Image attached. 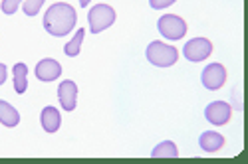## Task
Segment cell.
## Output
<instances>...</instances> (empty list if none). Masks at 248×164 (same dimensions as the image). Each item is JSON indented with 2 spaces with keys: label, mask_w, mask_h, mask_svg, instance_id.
I'll list each match as a JSON object with an SVG mask.
<instances>
[{
  "label": "cell",
  "mask_w": 248,
  "mask_h": 164,
  "mask_svg": "<svg viewBox=\"0 0 248 164\" xmlns=\"http://www.w3.org/2000/svg\"><path fill=\"white\" fill-rule=\"evenodd\" d=\"M84 38H86V28H79V30L76 32V36L66 44L64 54H66L68 57H76V55L79 54V50H81V42H84Z\"/></svg>",
  "instance_id": "9a60e30c"
},
{
  "label": "cell",
  "mask_w": 248,
  "mask_h": 164,
  "mask_svg": "<svg viewBox=\"0 0 248 164\" xmlns=\"http://www.w3.org/2000/svg\"><path fill=\"white\" fill-rule=\"evenodd\" d=\"M201 81H202V85L209 89V91H217L224 85V81H226V68L222 64H209L202 73H201Z\"/></svg>",
  "instance_id": "8992f818"
},
{
  "label": "cell",
  "mask_w": 248,
  "mask_h": 164,
  "mask_svg": "<svg viewBox=\"0 0 248 164\" xmlns=\"http://www.w3.org/2000/svg\"><path fill=\"white\" fill-rule=\"evenodd\" d=\"M177 0H149V4H151L153 10H165V8H169Z\"/></svg>",
  "instance_id": "ac0fdd59"
},
{
  "label": "cell",
  "mask_w": 248,
  "mask_h": 164,
  "mask_svg": "<svg viewBox=\"0 0 248 164\" xmlns=\"http://www.w3.org/2000/svg\"><path fill=\"white\" fill-rule=\"evenodd\" d=\"M88 22H90V34H101L115 22V10L109 4H95L88 12Z\"/></svg>",
  "instance_id": "3957f363"
},
{
  "label": "cell",
  "mask_w": 248,
  "mask_h": 164,
  "mask_svg": "<svg viewBox=\"0 0 248 164\" xmlns=\"http://www.w3.org/2000/svg\"><path fill=\"white\" fill-rule=\"evenodd\" d=\"M199 145L204 152H217L224 147V137L217 131H206L199 137Z\"/></svg>",
  "instance_id": "8fae6325"
},
{
  "label": "cell",
  "mask_w": 248,
  "mask_h": 164,
  "mask_svg": "<svg viewBox=\"0 0 248 164\" xmlns=\"http://www.w3.org/2000/svg\"><path fill=\"white\" fill-rule=\"evenodd\" d=\"M6 77H8V69H6V66L4 64H0V85L6 81Z\"/></svg>",
  "instance_id": "d6986e66"
},
{
  "label": "cell",
  "mask_w": 248,
  "mask_h": 164,
  "mask_svg": "<svg viewBox=\"0 0 248 164\" xmlns=\"http://www.w3.org/2000/svg\"><path fill=\"white\" fill-rule=\"evenodd\" d=\"M90 2H92V0H79V6H81V8H88Z\"/></svg>",
  "instance_id": "ffe728a7"
},
{
  "label": "cell",
  "mask_w": 248,
  "mask_h": 164,
  "mask_svg": "<svg viewBox=\"0 0 248 164\" xmlns=\"http://www.w3.org/2000/svg\"><path fill=\"white\" fill-rule=\"evenodd\" d=\"M78 22V12L68 2H56L44 14V30L56 38L68 36Z\"/></svg>",
  "instance_id": "6da1fadb"
},
{
  "label": "cell",
  "mask_w": 248,
  "mask_h": 164,
  "mask_svg": "<svg viewBox=\"0 0 248 164\" xmlns=\"http://www.w3.org/2000/svg\"><path fill=\"white\" fill-rule=\"evenodd\" d=\"M40 123H42V129L46 133H50V135L58 133V129L62 125V115H60V111L56 107L48 105V107L42 109V113H40Z\"/></svg>",
  "instance_id": "30bf717a"
},
{
  "label": "cell",
  "mask_w": 248,
  "mask_h": 164,
  "mask_svg": "<svg viewBox=\"0 0 248 164\" xmlns=\"http://www.w3.org/2000/svg\"><path fill=\"white\" fill-rule=\"evenodd\" d=\"M58 99H60V105L64 111H74L76 109V105H78V85L72 79H66V81L60 83Z\"/></svg>",
  "instance_id": "ba28073f"
},
{
  "label": "cell",
  "mask_w": 248,
  "mask_h": 164,
  "mask_svg": "<svg viewBox=\"0 0 248 164\" xmlns=\"http://www.w3.org/2000/svg\"><path fill=\"white\" fill-rule=\"evenodd\" d=\"M12 75H14V91L18 95L26 93L28 89V66L18 61V64L12 68Z\"/></svg>",
  "instance_id": "7c38bea8"
},
{
  "label": "cell",
  "mask_w": 248,
  "mask_h": 164,
  "mask_svg": "<svg viewBox=\"0 0 248 164\" xmlns=\"http://www.w3.org/2000/svg\"><path fill=\"white\" fill-rule=\"evenodd\" d=\"M204 117H206V121H209L211 125L222 127V125H226V123L231 121V117H232V107L226 103V101H213L211 105H206Z\"/></svg>",
  "instance_id": "52a82bcc"
},
{
  "label": "cell",
  "mask_w": 248,
  "mask_h": 164,
  "mask_svg": "<svg viewBox=\"0 0 248 164\" xmlns=\"http://www.w3.org/2000/svg\"><path fill=\"white\" fill-rule=\"evenodd\" d=\"M157 30L163 38L177 42V40L185 38V34H187V22L177 14H163L157 22Z\"/></svg>",
  "instance_id": "277c9868"
},
{
  "label": "cell",
  "mask_w": 248,
  "mask_h": 164,
  "mask_svg": "<svg viewBox=\"0 0 248 164\" xmlns=\"http://www.w3.org/2000/svg\"><path fill=\"white\" fill-rule=\"evenodd\" d=\"M46 0H24L22 2V10L26 16H36L40 10H42Z\"/></svg>",
  "instance_id": "2e32d148"
},
{
  "label": "cell",
  "mask_w": 248,
  "mask_h": 164,
  "mask_svg": "<svg viewBox=\"0 0 248 164\" xmlns=\"http://www.w3.org/2000/svg\"><path fill=\"white\" fill-rule=\"evenodd\" d=\"M213 54V42L209 38H193L189 40L183 48V55L185 59L193 61V64H199V61H204Z\"/></svg>",
  "instance_id": "5b68a950"
},
{
  "label": "cell",
  "mask_w": 248,
  "mask_h": 164,
  "mask_svg": "<svg viewBox=\"0 0 248 164\" xmlns=\"http://www.w3.org/2000/svg\"><path fill=\"white\" fill-rule=\"evenodd\" d=\"M149 64L157 66V68H171L177 64L179 59V52L175 46H169L165 42H159V40H155V42H151L147 46V52H145Z\"/></svg>",
  "instance_id": "7a4b0ae2"
},
{
  "label": "cell",
  "mask_w": 248,
  "mask_h": 164,
  "mask_svg": "<svg viewBox=\"0 0 248 164\" xmlns=\"http://www.w3.org/2000/svg\"><path fill=\"white\" fill-rule=\"evenodd\" d=\"M24 0H2V4H0V10H2L6 16H12L16 14V10L20 8V4H22Z\"/></svg>",
  "instance_id": "e0dca14e"
},
{
  "label": "cell",
  "mask_w": 248,
  "mask_h": 164,
  "mask_svg": "<svg viewBox=\"0 0 248 164\" xmlns=\"http://www.w3.org/2000/svg\"><path fill=\"white\" fill-rule=\"evenodd\" d=\"M62 75V66L60 61L52 59V57H44L38 61L36 66V77L40 81H44V83H50V81H56L58 77Z\"/></svg>",
  "instance_id": "9c48e42d"
},
{
  "label": "cell",
  "mask_w": 248,
  "mask_h": 164,
  "mask_svg": "<svg viewBox=\"0 0 248 164\" xmlns=\"http://www.w3.org/2000/svg\"><path fill=\"white\" fill-rule=\"evenodd\" d=\"M151 156L153 158H177L179 150H177V145L173 140H163L151 150Z\"/></svg>",
  "instance_id": "5bb4252c"
},
{
  "label": "cell",
  "mask_w": 248,
  "mask_h": 164,
  "mask_svg": "<svg viewBox=\"0 0 248 164\" xmlns=\"http://www.w3.org/2000/svg\"><path fill=\"white\" fill-rule=\"evenodd\" d=\"M0 123L4 127H18L20 123V113L2 99H0Z\"/></svg>",
  "instance_id": "4fadbf2b"
}]
</instances>
